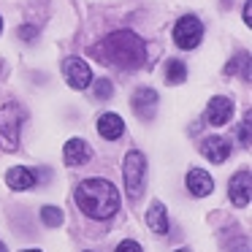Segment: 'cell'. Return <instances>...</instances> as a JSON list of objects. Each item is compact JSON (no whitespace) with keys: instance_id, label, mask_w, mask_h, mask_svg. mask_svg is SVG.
<instances>
[{"instance_id":"11","label":"cell","mask_w":252,"mask_h":252,"mask_svg":"<svg viewBox=\"0 0 252 252\" xmlns=\"http://www.w3.org/2000/svg\"><path fill=\"white\" fill-rule=\"evenodd\" d=\"M185 182H187V190H190L195 198H203V195H209V192L214 190V179L209 176V171H203V168L187 171Z\"/></svg>"},{"instance_id":"19","label":"cell","mask_w":252,"mask_h":252,"mask_svg":"<svg viewBox=\"0 0 252 252\" xmlns=\"http://www.w3.org/2000/svg\"><path fill=\"white\" fill-rule=\"evenodd\" d=\"M252 111H247L244 114V122H241V127H239V141L244 144V147H250L252 144Z\"/></svg>"},{"instance_id":"27","label":"cell","mask_w":252,"mask_h":252,"mask_svg":"<svg viewBox=\"0 0 252 252\" xmlns=\"http://www.w3.org/2000/svg\"><path fill=\"white\" fill-rule=\"evenodd\" d=\"M0 33H3V19H0Z\"/></svg>"},{"instance_id":"5","label":"cell","mask_w":252,"mask_h":252,"mask_svg":"<svg viewBox=\"0 0 252 252\" xmlns=\"http://www.w3.org/2000/svg\"><path fill=\"white\" fill-rule=\"evenodd\" d=\"M203 38V25L198 22V17H192V14H185V17L176 22L174 28V41L179 49H195L198 44H201Z\"/></svg>"},{"instance_id":"9","label":"cell","mask_w":252,"mask_h":252,"mask_svg":"<svg viewBox=\"0 0 252 252\" xmlns=\"http://www.w3.org/2000/svg\"><path fill=\"white\" fill-rule=\"evenodd\" d=\"M133 111L141 120H152L155 111H158V93L152 87H138L133 93Z\"/></svg>"},{"instance_id":"4","label":"cell","mask_w":252,"mask_h":252,"mask_svg":"<svg viewBox=\"0 0 252 252\" xmlns=\"http://www.w3.org/2000/svg\"><path fill=\"white\" fill-rule=\"evenodd\" d=\"M25 122V111L19 103H6L0 109V147L3 149H17L19 147V130Z\"/></svg>"},{"instance_id":"16","label":"cell","mask_w":252,"mask_h":252,"mask_svg":"<svg viewBox=\"0 0 252 252\" xmlns=\"http://www.w3.org/2000/svg\"><path fill=\"white\" fill-rule=\"evenodd\" d=\"M147 225L155 233H165L168 230V214H165V206L160 201H152V206L147 212Z\"/></svg>"},{"instance_id":"21","label":"cell","mask_w":252,"mask_h":252,"mask_svg":"<svg viewBox=\"0 0 252 252\" xmlns=\"http://www.w3.org/2000/svg\"><path fill=\"white\" fill-rule=\"evenodd\" d=\"M117 252H144V250H141V244H138V241L125 239V241H120V244H117Z\"/></svg>"},{"instance_id":"20","label":"cell","mask_w":252,"mask_h":252,"mask_svg":"<svg viewBox=\"0 0 252 252\" xmlns=\"http://www.w3.org/2000/svg\"><path fill=\"white\" fill-rule=\"evenodd\" d=\"M111 93H114V87H111L109 79H98V82H95V98L98 100H109Z\"/></svg>"},{"instance_id":"3","label":"cell","mask_w":252,"mask_h":252,"mask_svg":"<svg viewBox=\"0 0 252 252\" xmlns=\"http://www.w3.org/2000/svg\"><path fill=\"white\" fill-rule=\"evenodd\" d=\"M122 179H125V192L130 201H138L147 179V158L138 149H130L122 160Z\"/></svg>"},{"instance_id":"22","label":"cell","mask_w":252,"mask_h":252,"mask_svg":"<svg viewBox=\"0 0 252 252\" xmlns=\"http://www.w3.org/2000/svg\"><path fill=\"white\" fill-rule=\"evenodd\" d=\"M19 38H22V41H33V38H35V28L22 25V28H19Z\"/></svg>"},{"instance_id":"14","label":"cell","mask_w":252,"mask_h":252,"mask_svg":"<svg viewBox=\"0 0 252 252\" xmlns=\"http://www.w3.org/2000/svg\"><path fill=\"white\" fill-rule=\"evenodd\" d=\"M63 158H65L68 165H84L90 158H93V152H90V144L84 141V138H71V141L65 144Z\"/></svg>"},{"instance_id":"17","label":"cell","mask_w":252,"mask_h":252,"mask_svg":"<svg viewBox=\"0 0 252 252\" xmlns=\"http://www.w3.org/2000/svg\"><path fill=\"white\" fill-rule=\"evenodd\" d=\"M163 73H165V82H168V84H179V82H185V79H187V65L182 60H168Z\"/></svg>"},{"instance_id":"12","label":"cell","mask_w":252,"mask_h":252,"mask_svg":"<svg viewBox=\"0 0 252 252\" xmlns=\"http://www.w3.org/2000/svg\"><path fill=\"white\" fill-rule=\"evenodd\" d=\"M6 185L11 187V190H30V187L38 185V176L30 168H25V165H14L6 174Z\"/></svg>"},{"instance_id":"18","label":"cell","mask_w":252,"mask_h":252,"mask_svg":"<svg viewBox=\"0 0 252 252\" xmlns=\"http://www.w3.org/2000/svg\"><path fill=\"white\" fill-rule=\"evenodd\" d=\"M41 220H44L46 228H57V225H63L65 214H63L60 206H52V203H46V206L41 209Z\"/></svg>"},{"instance_id":"1","label":"cell","mask_w":252,"mask_h":252,"mask_svg":"<svg viewBox=\"0 0 252 252\" xmlns=\"http://www.w3.org/2000/svg\"><path fill=\"white\" fill-rule=\"evenodd\" d=\"M90 55L98 63L133 71V68H141L147 60V44L133 30H114V33L103 35L98 44L90 46Z\"/></svg>"},{"instance_id":"13","label":"cell","mask_w":252,"mask_h":252,"mask_svg":"<svg viewBox=\"0 0 252 252\" xmlns=\"http://www.w3.org/2000/svg\"><path fill=\"white\" fill-rule=\"evenodd\" d=\"M98 133L106 138V141H117V138L125 133V122H122L120 114H100L98 117Z\"/></svg>"},{"instance_id":"10","label":"cell","mask_w":252,"mask_h":252,"mask_svg":"<svg viewBox=\"0 0 252 252\" xmlns=\"http://www.w3.org/2000/svg\"><path fill=\"white\" fill-rule=\"evenodd\" d=\"M201 155L220 165L230 158V141H225V138H220V136H209L201 141Z\"/></svg>"},{"instance_id":"6","label":"cell","mask_w":252,"mask_h":252,"mask_svg":"<svg viewBox=\"0 0 252 252\" xmlns=\"http://www.w3.org/2000/svg\"><path fill=\"white\" fill-rule=\"evenodd\" d=\"M63 71H65V79L73 90H84V87L93 84V71H90V65L82 57H68V60L63 63Z\"/></svg>"},{"instance_id":"8","label":"cell","mask_w":252,"mask_h":252,"mask_svg":"<svg viewBox=\"0 0 252 252\" xmlns=\"http://www.w3.org/2000/svg\"><path fill=\"white\" fill-rule=\"evenodd\" d=\"M233 117V100L225 95H214L206 106V122L209 125H225Z\"/></svg>"},{"instance_id":"7","label":"cell","mask_w":252,"mask_h":252,"mask_svg":"<svg viewBox=\"0 0 252 252\" xmlns=\"http://www.w3.org/2000/svg\"><path fill=\"white\" fill-rule=\"evenodd\" d=\"M228 195H230V201H233L239 209H244L247 203H250V195H252V176H250V171H247V168L230 176V182H228Z\"/></svg>"},{"instance_id":"2","label":"cell","mask_w":252,"mask_h":252,"mask_svg":"<svg viewBox=\"0 0 252 252\" xmlns=\"http://www.w3.org/2000/svg\"><path fill=\"white\" fill-rule=\"evenodd\" d=\"M73 198H76L79 209H82L90 220H109V217H114L117 209H120V190H117L109 179L79 182Z\"/></svg>"},{"instance_id":"25","label":"cell","mask_w":252,"mask_h":252,"mask_svg":"<svg viewBox=\"0 0 252 252\" xmlns=\"http://www.w3.org/2000/svg\"><path fill=\"white\" fill-rule=\"evenodd\" d=\"M0 252H8V250H6V244H0Z\"/></svg>"},{"instance_id":"26","label":"cell","mask_w":252,"mask_h":252,"mask_svg":"<svg viewBox=\"0 0 252 252\" xmlns=\"http://www.w3.org/2000/svg\"><path fill=\"white\" fill-rule=\"evenodd\" d=\"M22 252H41V250H22Z\"/></svg>"},{"instance_id":"15","label":"cell","mask_w":252,"mask_h":252,"mask_svg":"<svg viewBox=\"0 0 252 252\" xmlns=\"http://www.w3.org/2000/svg\"><path fill=\"white\" fill-rule=\"evenodd\" d=\"M228 76H239V79H250L252 76V57L247 52H239L236 57H230V63L225 65Z\"/></svg>"},{"instance_id":"24","label":"cell","mask_w":252,"mask_h":252,"mask_svg":"<svg viewBox=\"0 0 252 252\" xmlns=\"http://www.w3.org/2000/svg\"><path fill=\"white\" fill-rule=\"evenodd\" d=\"M174 252H190V250H185V247H179V250H174Z\"/></svg>"},{"instance_id":"23","label":"cell","mask_w":252,"mask_h":252,"mask_svg":"<svg viewBox=\"0 0 252 252\" xmlns=\"http://www.w3.org/2000/svg\"><path fill=\"white\" fill-rule=\"evenodd\" d=\"M244 25H252V0L244 3Z\"/></svg>"}]
</instances>
